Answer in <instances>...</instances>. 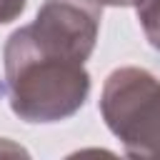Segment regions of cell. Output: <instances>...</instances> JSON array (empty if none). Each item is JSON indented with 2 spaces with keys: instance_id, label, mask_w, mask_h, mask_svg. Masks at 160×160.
<instances>
[{
  "instance_id": "obj_1",
  "label": "cell",
  "mask_w": 160,
  "mask_h": 160,
  "mask_svg": "<svg viewBox=\"0 0 160 160\" xmlns=\"http://www.w3.org/2000/svg\"><path fill=\"white\" fill-rule=\"evenodd\" d=\"M2 60V92L20 120L58 122L72 118L85 105L90 92V72L85 70V62L42 55L18 32L8 38Z\"/></svg>"
},
{
  "instance_id": "obj_2",
  "label": "cell",
  "mask_w": 160,
  "mask_h": 160,
  "mask_svg": "<svg viewBox=\"0 0 160 160\" xmlns=\"http://www.w3.org/2000/svg\"><path fill=\"white\" fill-rule=\"evenodd\" d=\"M100 112L130 158H160V80L150 70H112L102 85Z\"/></svg>"
},
{
  "instance_id": "obj_3",
  "label": "cell",
  "mask_w": 160,
  "mask_h": 160,
  "mask_svg": "<svg viewBox=\"0 0 160 160\" xmlns=\"http://www.w3.org/2000/svg\"><path fill=\"white\" fill-rule=\"evenodd\" d=\"M100 20V0H45L35 20L15 32L42 55L85 62L95 50Z\"/></svg>"
},
{
  "instance_id": "obj_4",
  "label": "cell",
  "mask_w": 160,
  "mask_h": 160,
  "mask_svg": "<svg viewBox=\"0 0 160 160\" xmlns=\"http://www.w3.org/2000/svg\"><path fill=\"white\" fill-rule=\"evenodd\" d=\"M132 5L145 32V40L155 50H160V0H135Z\"/></svg>"
},
{
  "instance_id": "obj_5",
  "label": "cell",
  "mask_w": 160,
  "mask_h": 160,
  "mask_svg": "<svg viewBox=\"0 0 160 160\" xmlns=\"http://www.w3.org/2000/svg\"><path fill=\"white\" fill-rule=\"evenodd\" d=\"M25 2L28 0H0V25L20 18V12L25 10Z\"/></svg>"
},
{
  "instance_id": "obj_6",
  "label": "cell",
  "mask_w": 160,
  "mask_h": 160,
  "mask_svg": "<svg viewBox=\"0 0 160 160\" xmlns=\"http://www.w3.org/2000/svg\"><path fill=\"white\" fill-rule=\"evenodd\" d=\"M102 5H132L135 0H100Z\"/></svg>"
}]
</instances>
